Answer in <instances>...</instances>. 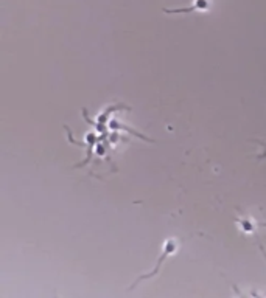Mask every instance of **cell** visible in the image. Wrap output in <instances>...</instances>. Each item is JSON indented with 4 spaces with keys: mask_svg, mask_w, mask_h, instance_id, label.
Instances as JSON below:
<instances>
[{
    "mask_svg": "<svg viewBox=\"0 0 266 298\" xmlns=\"http://www.w3.org/2000/svg\"><path fill=\"white\" fill-rule=\"evenodd\" d=\"M176 247H178L176 241H175V240H168V241L165 243V246H164V255H162V258H161V260H159V263H157V266L154 267V270H153L149 275L140 276V278H139V281H140V280H143V278H148V276H154V275L159 272V269H161V263H162L165 258H168L172 253H175V252H176Z\"/></svg>",
    "mask_w": 266,
    "mask_h": 298,
    "instance_id": "6da1fadb",
    "label": "cell"
},
{
    "mask_svg": "<svg viewBox=\"0 0 266 298\" xmlns=\"http://www.w3.org/2000/svg\"><path fill=\"white\" fill-rule=\"evenodd\" d=\"M210 7L208 0H195V5L190 8H179V10H165V13L181 14V13H190V11H207Z\"/></svg>",
    "mask_w": 266,
    "mask_h": 298,
    "instance_id": "7a4b0ae2",
    "label": "cell"
}]
</instances>
